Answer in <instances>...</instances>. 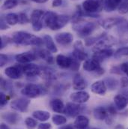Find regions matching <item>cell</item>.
I'll use <instances>...</instances> for the list:
<instances>
[{
	"label": "cell",
	"mask_w": 128,
	"mask_h": 129,
	"mask_svg": "<svg viewBox=\"0 0 128 129\" xmlns=\"http://www.w3.org/2000/svg\"><path fill=\"white\" fill-rule=\"evenodd\" d=\"M70 20V17L65 14H58L53 11L45 12L43 17V23L53 31L59 30L64 27Z\"/></svg>",
	"instance_id": "6da1fadb"
},
{
	"label": "cell",
	"mask_w": 128,
	"mask_h": 129,
	"mask_svg": "<svg viewBox=\"0 0 128 129\" xmlns=\"http://www.w3.org/2000/svg\"><path fill=\"white\" fill-rule=\"evenodd\" d=\"M11 39L12 42L15 43L16 44L23 46H41L43 44H44L43 38L24 31L14 32L12 35Z\"/></svg>",
	"instance_id": "7a4b0ae2"
},
{
	"label": "cell",
	"mask_w": 128,
	"mask_h": 129,
	"mask_svg": "<svg viewBox=\"0 0 128 129\" xmlns=\"http://www.w3.org/2000/svg\"><path fill=\"white\" fill-rule=\"evenodd\" d=\"M73 23V28L74 31L78 34V35L82 38L91 35L97 26V23L95 22H86L83 21L82 19Z\"/></svg>",
	"instance_id": "3957f363"
},
{
	"label": "cell",
	"mask_w": 128,
	"mask_h": 129,
	"mask_svg": "<svg viewBox=\"0 0 128 129\" xmlns=\"http://www.w3.org/2000/svg\"><path fill=\"white\" fill-rule=\"evenodd\" d=\"M104 6V0H85L82 2V10L87 14L98 13Z\"/></svg>",
	"instance_id": "277c9868"
},
{
	"label": "cell",
	"mask_w": 128,
	"mask_h": 129,
	"mask_svg": "<svg viewBox=\"0 0 128 129\" xmlns=\"http://www.w3.org/2000/svg\"><path fill=\"white\" fill-rule=\"evenodd\" d=\"M45 12L40 9H35L32 12L30 22L32 23V26L33 30L34 32H39L43 29V17Z\"/></svg>",
	"instance_id": "5b68a950"
},
{
	"label": "cell",
	"mask_w": 128,
	"mask_h": 129,
	"mask_svg": "<svg viewBox=\"0 0 128 129\" xmlns=\"http://www.w3.org/2000/svg\"><path fill=\"white\" fill-rule=\"evenodd\" d=\"M115 43H116V41L115 38H113L111 35H109V36L105 35L103 38H101L95 44V47H93V51L97 52L100 50L109 49Z\"/></svg>",
	"instance_id": "8992f818"
},
{
	"label": "cell",
	"mask_w": 128,
	"mask_h": 129,
	"mask_svg": "<svg viewBox=\"0 0 128 129\" xmlns=\"http://www.w3.org/2000/svg\"><path fill=\"white\" fill-rule=\"evenodd\" d=\"M43 92L42 88L36 84H28L21 91V93L27 98H34L38 97Z\"/></svg>",
	"instance_id": "52a82bcc"
},
{
	"label": "cell",
	"mask_w": 128,
	"mask_h": 129,
	"mask_svg": "<svg viewBox=\"0 0 128 129\" xmlns=\"http://www.w3.org/2000/svg\"><path fill=\"white\" fill-rule=\"evenodd\" d=\"M82 67H83V69L85 71H89V72L95 71L97 73H98L99 74H102L104 73V70L100 67V62L95 60L94 59L86 60L85 62L83 63Z\"/></svg>",
	"instance_id": "ba28073f"
},
{
	"label": "cell",
	"mask_w": 128,
	"mask_h": 129,
	"mask_svg": "<svg viewBox=\"0 0 128 129\" xmlns=\"http://www.w3.org/2000/svg\"><path fill=\"white\" fill-rule=\"evenodd\" d=\"M30 101L26 98H18L11 102V107L19 112H26L28 110Z\"/></svg>",
	"instance_id": "9c48e42d"
},
{
	"label": "cell",
	"mask_w": 128,
	"mask_h": 129,
	"mask_svg": "<svg viewBox=\"0 0 128 129\" xmlns=\"http://www.w3.org/2000/svg\"><path fill=\"white\" fill-rule=\"evenodd\" d=\"M55 40L59 44L67 46L73 42V35L70 32H60L56 35Z\"/></svg>",
	"instance_id": "30bf717a"
},
{
	"label": "cell",
	"mask_w": 128,
	"mask_h": 129,
	"mask_svg": "<svg viewBox=\"0 0 128 129\" xmlns=\"http://www.w3.org/2000/svg\"><path fill=\"white\" fill-rule=\"evenodd\" d=\"M21 66H10L5 70V74L11 79L17 80L21 77L23 74Z\"/></svg>",
	"instance_id": "8fae6325"
},
{
	"label": "cell",
	"mask_w": 128,
	"mask_h": 129,
	"mask_svg": "<svg viewBox=\"0 0 128 129\" xmlns=\"http://www.w3.org/2000/svg\"><path fill=\"white\" fill-rule=\"evenodd\" d=\"M15 59L16 61L20 64H27L31 63L32 61H34L36 59V55L33 52L28 51L17 54Z\"/></svg>",
	"instance_id": "7c38bea8"
},
{
	"label": "cell",
	"mask_w": 128,
	"mask_h": 129,
	"mask_svg": "<svg viewBox=\"0 0 128 129\" xmlns=\"http://www.w3.org/2000/svg\"><path fill=\"white\" fill-rule=\"evenodd\" d=\"M90 98L89 94L85 91H78L76 92L72 93L70 95V100L76 104H83L89 101Z\"/></svg>",
	"instance_id": "4fadbf2b"
},
{
	"label": "cell",
	"mask_w": 128,
	"mask_h": 129,
	"mask_svg": "<svg viewBox=\"0 0 128 129\" xmlns=\"http://www.w3.org/2000/svg\"><path fill=\"white\" fill-rule=\"evenodd\" d=\"M123 22H124V19L122 17H109L102 20L100 25L106 29H110L112 27L122 23Z\"/></svg>",
	"instance_id": "5bb4252c"
},
{
	"label": "cell",
	"mask_w": 128,
	"mask_h": 129,
	"mask_svg": "<svg viewBox=\"0 0 128 129\" xmlns=\"http://www.w3.org/2000/svg\"><path fill=\"white\" fill-rule=\"evenodd\" d=\"M114 53H115V50L112 48H109V49L95 52V53L92 56V59H94L95 60H96L98 62L100 63L104 59L111 57Z\"/></svg>",
	"instance_id": "9a60e30c"
},
{
	"label": "cell",
	"mask_w": 128,
	"mask_h": 129,
	"mask_svg": "<svg viewBox=\"0 0 128 129\" xmlns=\"http://www.w3.org/2000/svg\"><path fill=\"white\" fill-rule=\"evenodd\" d=\"M21 67L23 73L28 77H34L38 75L40 72V68L37 64L33 63H27Z\"/></svg>",
	"instance_id": "2e32d148"
},
{
	"label": "cell",
	"mask_w": 128,
	"mask_h": 129,
	"mask_svg": "<svg viewBox=\"0 0 128 129\" xmlns=\"http://www.w3.org/2000/svg\"><path fill=\"white\" fill-rule=\"evenodd\" d=\"M81 111V107L79 104L76 103H67L65 106L64 113L70 117H75L79 115Z\"/></svg>",
	"instance_id": "e0dca14e"
},
{
	"label": "cell",
	"mask_w": 128,
	"mask_h": 129,
	"mask_svg": "<svg viewBox=\"0 0 128 129\" xmlns=\"http://www.w3.org/2000/svg\"><path fill=\"white\" fill-rule=\"evenodd\" d=\"M91 90L95 94H97L100 95H104L106 92L107 88H106L105 83L103 80H98V81L95 82L92 85Z\"/></svg>",
	"instance_id": "ac0fdd59"
},
{
	"label": "cell",
	"mask_w": 128,
	"mask_h": 129,
	"mask_svg": "<svg viewBox=\"0 0 128 129\" xmlns=\"http://www.w3.org/2000/svg\"><path fill=\"white\" fill-rule=\"evenodd\" d=\"M87 86V83L80 74H76L73 80V88L75 90L82 91Z\"/></svg>",
	"instance_id": "d6986e66"
},
{
	"label": "cell",
	"mask_w": 128,
	"mask_h": 129,
	"mask_svg": "<svg viewBox=\"0 0 128 129\" xmlns=\"http://www.w3.org/2000/svg\"><path fill=\"white\" fill-rule=\"evenodd\" d=\"M56 62L62 68H69L72 63V58L59 54L56 58Z\"/></svg>",
	"instance_id": "ffe728a7"
},
{
	"label": "cell",
	"mask_w": 128,
	"mask_h": 129,
	"mask_svg": "<svg viewBox=\"0 0 128 129\" xmlns=\"http://www.w3.org/2000/svg\"><path fill=\"white\" fill-rule=\"evenodd\" d=\"M43 40H44V43L47 47V50H48L50 52H51L52 53H56L58 52V49L57 47L55 44V42L53 39V38L49 35H45L43 37Z\"/></svg>",
	"instance_id": "44dd1931"
},
{
	"label": "cell",
	"mask_w": 128,
	"mask_h": 129,
	"mask_svg": "<svg viewBox=\"0 0 128 129\" xmlns=\"http://www.w3.org/2000/svg\"><path fill=\"white\" fill-rule=\"evenodd\" d=\"M122 0H104L103 9L106 12H112L118 8Z\"/></svg>",
	"instance_id": "7402d4cb"
},
{
	"label": "cell",
	"mask_w": 128,
	"mask_h": 129,
	"mask_svg": "<svg viewBox=\"0 0 128 129\" xmlns=\"http://www.w3.org/2000/svg\"><path fill=\"white\" fill-rule=\"evenodd\" d=\"M50 106L53 111L56 113H64L65 106L63 101L61 99H59V98L53 99L50 102Z\"/></svg>",
	"instance_id": "603a6c76"
},
{
	"label": "cell",
	"mask_w": 128,
	"mask_h": 129,
	"mask_svg": "<svg viewBox=\"0 0 128 129\" xmlns=\"http://www.w3.org/2000/svg\"><path fill=\"white\" fill-rule=\"evenodd\" d=\"M93 114L95 118L97 120H104V119L106 120V118L108 117L109 112H108V109L100 107L95 109Z\"/></svg>",
	"instance_id": "cb8c5ba5"
},
{
	"label": "cell",
	"mask_w": 128,
	"mask_h": 129,
	"mask_svg": "<svg viewBox=\"0 0 128 129\" xmlns=\"http://www.w3.org/2000/svg\"><path fill=\"white\" fill-rule=\"evenodd\" d=\"M89 123V119L85 116H78L74 121V126L77 129H85Z\"/></svg>",
	"instance_id": "d4e9b609"
},
{
	"label": "cell",
	"mask_w": 128,
	"mask_h": 129,
	"mask_svg": "<svg viewBox=\"0 0 128 129\" xmlns=\"http://www.w3.org/2000/svg\"><path fill=\"white\" fill-rule=\"evenodd\" d=\"M32 116L34 119H37V120H39L40 122L47 121L50 118V113L47 111H45V110L34 111L32 113Z\"/></svg>",
	"instance_id": "484cf974"
},
{
	"label": "cell",
	"mask_w": 128,
	"mask_h": 129,
	"mask_svg": "<svg viewBox=\"0 0 128 129\" xmlns=\"http://www.w3.org/2000/svg\"><path fill=\"white\" fill-rule=\"evenodd\" d=\"M114 101H115V106L119 110L124 109L128 104L127 100L124 95H117L114 98Z\"/></svg>",
	"instance_id": "4316f807"
},
{
	"label": "cell",
	"mask_w": 128,
	"mask_h": 129,
	"mask_svg": "<svg viewBox=\"0 0 128 129\" xmlns=\"http://www.w3.org/2000/svg\"><path fill=\"white\" fill-rule=\"evenodd\" d=\"M38 55L42 59H44L47 63H49V64L53 63V56L51 55V52H50L48 50L43 49V50H39Z\"/></svg>",
	"instance_id": "83f0119b"
},
{
	"label": "cell",
	"mask_w": 128,
	"mask_h": 129,
	"mask_svg": "<svg viewBox=\"0 0 128 129\" xmlns=\"http://www.w3.org/2000/svg\"><path fill=\"white\" fill-rule=\"evenodd\" d=\"M5 20L9 26H14L19 23L18 14H15V13H9V14H6Z\"/></svg>",
	"instance_id": "f1b7e54d"
},
{
	"label": "cell",
	"mask_w": 128,
	"mask_h": 129,
	"mask_svg": "<svg viewBox=\"0 0 128 129\" xmlns=\"http://www.w3.org/2000/svg\"><path fill=\"white\" fill-rule=\"evenodd\" d=\"M73 56L79 61H86L88 59V54L83 50H74L73 51Z\"/></svg>",
	"instance_id": "f546056e"
},
{
	"label": "cell",
	"mask_w": 128,
	"mask_h": 129,
	"mask_svg": "<svg viewBox=\"0 0 128 129\" xmlns=\"http://www.w3.org/2000/svg\"><path fill=\"white\" fill-rule=\"evenodd\" d=\"M105 35H106V34L103 33V34H101V35H97L96 37L89 38L86 39V41H85V44H86V46H88V47H89V46H92V45H93V44H95L98 41H100L101 38H103Z\"/></svg>",
	"instance_id": "4dcf8cb0"
},
{
	"label": "cell",
	"mask_w": 128,
	"mask_h": 129,
	"mask_svg": "<svg viewBox=\"0 0 128 129\" xmlns=\"http://www.w3.org/2000/svg\"><path fill=\"white\" fill-rule=\"evenodd\" d=\"M18 4V0H5L2 6L3 10H8L12 9L16 7Z\"/></svg>",
	"instance_id": "1f68e13d"
},
{
	"label": "cell",
	"mask_w": 128,
	"mask_h": 129,
	"mask_svg": "<svg viewBox=\"0 0 128 129\" xmlns=\"http://www.w3.org/2000/svg\"><path fill=\"white\" fill-rule=\"evenodd\" d=\"M52 120L53 122L56 125H62L67 122V119L62 115H54Z\"/></svg>",
	"instance_id": "d6a6232c"
},
{
	"label": "cell",
	"mask_w": 128,
	"mask_h": 129,
	"mask_svg": "<svg viewBox=\"0 0 128 129\" xmlns=\"http://www.w3.org/2000/svg\"><path fill=\"white\" fill-rule=\"evenodd\" d=\"M114 56L115 58H120L124 56H128V47H124L118 49L115 52Z\"/></svg>",
	"instance_id": "836d02e7"
},
{
	"label": "cell",
	"mask_w": 128,
	"mask_h": 129,
	"mask_svg": "<svg viewBox=\"0 0 128 129\" xmlns=\"http://www.w3.org/2000/svg\"><path fill=\"white\" fill-rule=\"evenodd\" d=\"M118 12L121 14H125L128 12V0H122L118 6Z\"/></svg>",
	"instance_id": "e575fe53"
},
{
	"label": "cell",
	"mask_w": 128,
	"mask_h": 129,
	"mask_svg": "<svg viewBox=\"0 0 128 129\" xmlns=\"http://www.w3.org/2000/svg\"><path fill=\"white\" fill-rule=\"evenodd\" d=\"M18 17H19V23H18L19 24L24 25V24H27L30 22V19L27 16V14L25 13H23V12L19 13Z\"/></svg>",
	"instance_id": "d590c367"
},
{
	"label": "cell",
	"mask_w": 128,
	"mask_h": 129,
	"mask_svg": "<svg viewBox=\"0 0 128 129\" xmlns=\"http://www.w3.org/2000/svg\"><path fill=\"white\" fill-rule=\"evenodd\" d=\"M25 124L27 129H34L37 127V121L31 117H27L25 120Z\"/></svg>",
	"instance_id": "8d00e7d4"
},
{
	"label": "cell",
	"mask_w": 128,
	"mask_h": 129,
	"mask_svg": "<svg viewBox=\"0 0 128 129\" xmlns=\"http://www.w3.org/2000/svg\"><path fill=\"white\" fill-rule=\"evenodd\" d=\"M5 116H6L5 119H6L8 122H11V123L14 124V123H16L17 121L18 120L17 115L15 114V113H9V114H6Z\"/></svg>",
	"instance_id": "74e56055"
},
{
	"label": "cell",
	"mask_w": 128,
	"mask_h": 129,
	"mask_svg": "<svg viewBox=\"0 0 128 129\" xmlns=\"http://www.w3.org/2000/svg\"><path fill=\"white\" fill-rule=\"evenodd\" d=\"M11 41H12V39L10 38L9 37L7 36H2L1 37V44H0V47L1 49L4 48L8 43H10Z\"/></svg>",
	"instance_id": "f35d334b"
},
{
	"label": "cell",
	"mask_w": 128,
	"mask_h": 129,
	"mask_svg": "<svg viewBox=\"0 0 128 129\" xmlns=\"http://www.w3.org/2000/svg\"><path fill=\"white\" fill-rule=\"evenodd\" d=\"M73 48H74V50L85 51V50H84V45H83V44H82V42L81 41H76L74 43V44H73Z\"/></svg>",
	"instance_id": "ab89813d"
},
{
	"label": "cell",
	"mask_w": 128,
	"mask_h": 129,
	"mask_svg": "<svg viewBox=\"0 0 128 129\" xmlns=\"http://www.w3.org/2000/svg\"><path fill=\"white\" fill-rule=\"evenodd\" d=\"M8 56L5 54H1L0 55V66L3 67L4 65L8 63Z\"/></svg>",
	"instance_id": "60d3db41"
},
{
	"label": "cell",
	"mask_w": 128,
	"mask_h": 129,
	"mask_svg": "<svg viewBox=\"0 0 128 129\" xmlns=\"http://www.w3.org/2000/svg\"><path fill=\"white\" fill-rule=\"evenodd\" d=\"M70 68L72 70H78L79 68V60H77L76 59L73 58L72 59V63L70 65Z\"/></svg>",
	"instance_id": "b9f144b4"
},
{
	"label": "cell",
	"mask_w": 128,
	"mask_h": 129,
	"mask_svg": "<svg viewBox=\"0 0 128 129\" xmlns=\"http://www.w3.org/2000/svg\"><path fill=\"white\" fill-rule=\"evenodd\" d=\"M0 95H0V97H1V105L2 106H4V105H5L7 104L8 100V96L5 94H4L3 92H1Z\"/></svg>",
	"instance_id": "7bdbcfd3"
},
{
	"label": "cell",
	"mask_w": 128,
	"mask_h": 129,
	"mask_svg": "<svg viewBox=\"0 0 128 129\" xmlns=\"http://www.w3.org/2000/svg\"><path fill=\"white\" fill-rule=\"evenodd\" d=\"M9 29V25L6 23L5 20L1 18V30H6Z\"/></svg>",
	"instance_id": "ee69618b"
},
{
	"label": "cell",
	"mask_w": 128,
	"mask_h": 129,
	"mask_svg": "<svg viewBox=\"0 0 128 129\" xmlns=\"http://www.w3.org/2000/svg\"><path fill=\"white\" fill-rule=\"evenodd\" d=\"M120 70L124 73L128 74V62H124L120 65Z\"/></svg>",
	"instance_id": "f6af8a7d"
},
{
	"label": "cell",
	"mask_w": 128,
	"mask_h": 129,
	"mask_svg": "<svg viewBox=\"0 0 128 129\" xmlns=\"http://www.w3.org/2000/svg\"><path fill=\"white\" fill-rule=\"evenodd\" d=\"M37 129H52V125L50 123H41L38 125Z\"/></svg>",
	"instance_id": "bcb514c9"
},
{
	"label": "cell",
	"mask_w": 128,
	"mask_h": 129,
	"mask_svg": "<svg viewBox=\"0 0 128 129\" xmlns=\"http://www.w3.org/2000/svg\"><path fill=\"white\" fill-rule=\"evenodd\" d=\"M62 4V0H53V3H52V6L53 8L55 7H59V6H61Z\"/></svg>",
	"instance_id": "7dc6e473"
},
{
	"label": "cell",
	"mask_w": 128,
	"mask_h": 129,
	"mask_svg": "<svg viewBox=\"0 0 128 129\" xmlns=\"http://www.w3.org/2000/svg\"><path fill=\"white\" fill-rule=\"evenodd\" d=\"M121 84L123 87H125V86H128V78L123 77L121 80Z\"/></svg>",
	"instance_id": "c3c4849f"
},
{
	"label": "cell",
	"mask_w": 128,
	"mask_h": 129,
	"mask_svg": "<svg viewBox=\"0 0 128 129\" xmlns=\"http://www.w3.org/2000/svg\"><path fill=\"white\" fill-rule=\"evenodd\" d=\"M33 2H35V3H40V4H42V3H46L47 2H48L49 0H31Z\"/></svg>",
	"instance_id": "681fc988"
},
{
	"label": "cell",
	"mask_w": 128,
	"mask_h": 129,
	"mask_svg": "<svg viewBox=\"0 0 128 129\" xmlns=\"http://www.w3.org/2000/svg\"><path fill=\"white\" fill-rule=\"evenodd\" d=\"M0 129H10V128H9V127H8L7 125H5V124H4V123H2V124H1V126H0Z\"/></svg>",
	"instance_id": "f907efd6"
},
{
	"label": "cell",
	"mask_w": 128,
	"mask_h": 129,
	"mask_svg": "<svg viewBox=\"0 0 128 129\" xmlns=\"http://www.w3.org/2000/svg\"><path fill=\"white\" fill-rule=\"evenodd\" d=\"M60 129H73V128L71 125H65V126H63L62 128H61Z\"/></svg>",
	"instance_id": "816d5d0a"
},
{
	"label": "cell",
	"mask_w": 128,
	"mask_h": 129,
	"mask_svg": "<svg viewBox=\"0 0 128 129\" xmlns=\"http://www.w3.org/2000/svg\"><path fill=\"white\" fill-rule=\"evenodd\" d=\"M124 95L126 97V98H127V101H128V92H125Z\"/></svg>",
	"instance_id": "f5cc1de1"
},
{
	"label": "cell",
	"mask_w": 128,
	"mask_h": 129,
	"mask_svg": "<svg viewBox=\"0 0 128 129\" xmlns=\"http://www.w3.org/2000/svg\"><path fill=\"white\" fill-rule=\"evenodd\" d=\"M127 29H128V23H127Z\"/></svg>",
	"instance_id": "db71d44e"
},
{
	"label": "cell",
	"mask_w": 128,
	"mask_h": 129,
	"mask_svg": "<svg viewBox=\"0 0 128 129\" xmlns=\"http://www.w3.org/2000/svg\"><path fill=\"white\" fill-rule=\"evenodd\" d=\"M93 129H100V128H93Z\"/></svg>",
	"instance_id": "11a10c76"
},
{
	"label": "cell",
	"mask_w": 128,
	"mask_h": 129,
	"mask_svg": "<svg viewBox=\"0 0 128 129\" xmlns=\"http://www.w3.org/2000/svg\"><path fill=\"white\" fill-rule=\"evenodd\" d=\"M127 76H128V74H127ZM127 78H128V77H127Z\"/></svg>",
	"instance_id": "9f6ffc18"
}]
</instances>
